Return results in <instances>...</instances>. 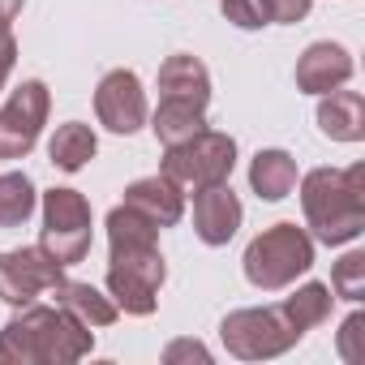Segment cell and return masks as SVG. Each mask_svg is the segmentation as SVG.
Returning <instances> with one entry per match:
<instances>
[{
    "label": "cell",
    "instance_id": "18",
    "mask_svg": "<svg viewBox=\"0 0 365 365\" xmlns=\"http://www.w3.org/2000/svg\"><path fill=\"white\" fill-rule=\"evenodd\" d=\"M150 129H155V138L163 146H176V142H185V138H194V133L207 129V108L190 103V99H159Z\"/></svg>",
    "mask_w": 365,
    "mask_h": 365
},
{
    "label": "cell",
    "instance_id": "26",
    "mask_svg": "<svg viewBox=\"0 0 365 365\" xmlns=\"http://www.w3.org/2000/svg\"><path fill=\"white\" fill-rule=\"evenodd\" d=\"M309 14V0H262L267 22H301Z\"/></svg>",
    "mask_w": 365,
    "mask_h": 365
},
{
    "label": "cell",
    "instance_id": "1",
    "mask_svg": "<svg viewBox=\"0 0 365 365\" xmlns=\"http://www.w3.org/2000/svg\"><path fill=\"white\" fill-rule=\"evenodd\" d=\"M155 224L146 215H138L133 207H112L108 215V245H112V262H108V288L116 309L125 314H150L159 284H163V254L155 245Z\"/></svg>",
    "mask_w": 365,
    "mask_h": 365
},
{
    "label": "cell",
    "instance_id": "21",
    "mask_svg": "<svg viewBox=\"0 0 365 365\" xmlns=\"http://www.w3.org/2000/svg\"><path fill=\"white\" fill-rule=\"evenodd\" d=\"M331 288L327 284H305V288H297L288 301H284V314H288V322L305 335L309 327H318V322H327V314H331Z\"/></svg>",
    "mask_w": 365,
    "mask_h": 365
},
{
    "label": "cell",
    "instance_id": "9",
    "mask_svg": "<svg viewBox=\"0 0 365 365\" xmlns=\"http://www.w3.org/2000/svg\"><path fill=\"white\" fill-rule=\"evenodd\" d=\"M61 279H65V267L52 262L39 245L0 254V301L9 305H31L35 297L52 292Z\"/></svg>",
    "mask_w": 365,
    "mask_h": 365
},
{
    "label": "cell",
    "instance_id": "10",
    "mask_svg": "<svg viewBox=\"0 0 365 365\" xmlns=\"http://www.w3.org/2000/svg\"><path fill=\"white\" fill-rule=\"evenodd\" d=\"M95 112L112 133H133L146 125V95L133 69H112L103 73L99 91H95Z\"/></svg>",
    "mask_w": 365,
    "mask_h": 365
},
{
    "label": "cell",
    "instance_id": "6",
    "mask_svg": "<svg viewBox=\"0 0 365 365\" xmlns=\"http://www.w3.org/2000/svg\"><path fill=\"white\" fill-rule=\"evenodd\" d=\"M39 250L61 267H73L86 258V250H91V202L78 190H48L43 194Z\"/></svg>",
    "mask_w": 365,
    "mask_h": 365
},
{
    "label": "cell",
    "instance_id": "5",
    "mask_svg": "<svg viewBox=\"0 0 365 365\" xmlns=\"http://www.w3.org/2000/svg\"><path fill=\"white\" fill-rule=\"evenodd\" d=\"M237 168V142L228 133H215V129H202L185 142H176L168 146L163 155V176H172L180 190L194 185H220V180H228Z\"/></svg>",
    "mask_w": 365,
    "mask_h": 365
},
{
    "label": "cell",
    "instance_id": "22",
    "mask_svg": "<svg viewBox=\"0 0 365 365\" xmlns=\"http://www.w3.org/2000/svg\"><path fill=\"white\" fill-rule=\"evenodd\" d=\"M331 292L344 297V301H361V297H365V254H361V250H352L348 258L335 262Z\"/></svg>",
    "mask_w": 365,
    "mask_h": 365
},
{
    "label": "cell",
    "instance_id": "16",
    "mask_svg": "<svg viewBox=\"0 0 365 365\" xmlns=\"http://www.w3.org/2000/svg\"><path fill=\"white\" fill-rule=\"evenodd\" d=\"M250 185L258 198L279 202L297 190V159L288 150H258L250 163Z\"/></svg>",
    "mask_w": 365,
    "mask_h": 365
},
{
    "label": "cell",
    "instance_id": "19",
    "mask_svg": "<svg viewBox=\"0 0 365 365\" xmlns=\"http://www.w3.org/2000/svg\"><path fill=\"white\" fill-rule=\"evenodd\" d=\"M95 150H99L95 129L82 125V120L61 125V129L52 133V142H48V155H52V163H56L61 172H78V168H86V159H95Z\"/></svg>",
    "mask_w": 365,
    "mask_h": 365
},
{
    "label": "cell",
    "instance_id": "12",
    "mask_svg": "<svg viewBox=\"0 0 365 365\" xmlns=\"http://www.w3.org/2000/svg\"><path fill=\"white\" fill-rule=\"evenodd\" d=\"M125 207H133L138 215H146L155 228H172L180 215H185V190L176 185L172 176H142L125 190Z\"/></svg>",
    "mask_w": 365,
    "mask_h": 365
},
{
    "label": "cell",
    "instance_id": "11",
    "mask_svg": "<svg viewBox=\"0 0 365 365\" xmlns=\"http://www.w3.org/2000/svg\"><path fill=\"white\" fill-rule=\"evenodd\" d=\"M237 228H241V198L232 194L228 180L194 190V232L207 245H228Z\"/></svg>",
    "mask_w": 365,
    "mask_h": 365
},
{
    "label": "cell",
    "instance_id": "14",
    "mask_svg": "<svg viewBox=\"0 0 365 365\" xmlns=\"http://www.w3.org/2000/svg\"><path fill=\"white\" fill-rule=\"evenodd\" d=\"M159 99H190V103H211V73L198 56L176 52L159 65Z\"/></svg>",
    "mask_w": 365,
    "mask_h": 365
},
{
    "label": "cell",
    "instance_id": "25",
    "mask_svg": "<svg viewBox=\"0 0 365 365\" xmlns=\"http://www.w3.org/2000/svg\"><path fill=\"white\" fill-rule=\"evenodd\" d=\"M361 335H365V318H361V314H352V318L344 322V331H339V352H344V361H365Z\"/></svg>",
    "mask_w": 365,
    "mask_h": 365
},
{
    "label": "cell",
    "instance_id": "15",
    "mask_svg": "<svg viewBox=\"0 0 365 365\" xmlns=\"http://www.w3.org/2000/svg\"><path fill=\"white\" fill-rule=\"evenodd\" d=\"M318 125L335 142H361L365 138V99L356 91H327L318 103Z\"/></svg>",
    "mask_w": 365,
    "mask_h": 365
},
{
    "label": "cell",
    "instance_id": "7",
    "mask_svg": "<svg viewBox=\"0 0 365 365\" xmlns=\"http://www.w3.org/2000/svg\"><path fill=\"white\" fill-rule=\"evenodd\" d=\"M220 335H224L228 352H232V356H241V361L279 356V352H288V348L301 339V331L288 322L284 305H267V309H237V314H228V318H224Z\"/></svg>",
    "mask_w": 365,
    "mask_h": 365
},
{
    "label": "cell",
    "instance_id": "23",
    "mask_svg": "<svg viewBox=\"0 0 365 365\" xmlns=\"http://www.w3.org/2000/svg\"><path fill=\"white\" fill-rule=\"evenodd\" d=\"M22 14V0H0V91H5L14 61H18V43H14V18Z\"/></svg>",
    "mask_w": 365,
    "mask_h": 365
},
{
    "label": "cell",
    "instance_id": "13",
    "mask_svg": "<svg viewBox=\"0 0 365 365\" xmlns=\"http://www.w3.org/2000/svg\"><path fill=\"white\" fill-rule=\"evenodd\" d=\"M352 78V56L339 43H314L301 61H297V86L305 95H327L339 91Z\"/></svg>",
    "mask_w": 365,
    "mask_h": 365
},
{
    "label": "cell",
    "instance_id": "2",
    "mask_svg": "<svg viewBox=\"0 0 365 365\" xmlns=\"http://www.w3.org/2000/svg\"><path fill=\"white\" fill-rule=\"evenodd\" d=\"M95 348L86 322H78L61 305H22L18 318L0 331V365H52V361H82Z\"/></svg>",
    "mask_w": 365,
    "mask_h": 365
},
{
    "label": "cell",
    "instance_id": "3",
    "mask_svg": "<svg viewBox=\"0 0 365 365\" xmlns=\"http://www.w3.org/2000/svg\"><path fill=\"white\" fill-rule=\"evenodd\" d=\"M301 207L322 245H344L365 228V168H314L301 180Z\"/></svg>",
    "mask_w": 365,
    "mask_h": 365
},
{
    "label": "cell",
    "instance_id": "20",
    "mask_svg": "<svg viewBox=\"0 0 365 365\" xmlns=\"http://www.w3.org/2000/svg\"><path fill=\"white\" fill-rule=\"evenodd\" d=\"M35 211V185L26 172H5L0 176V228H18Z\"/></svg>",
    "mask_w": 365,
    "mask_h": 365
},
{
    "label": "cell",
    "instance_id": "17",
    "mask_svg": "<svg viewBox=\"0 0 365 365\" xmlns=\"http://www.w3.org/2000/svg\"><path fill=\"white\" fill-rule=\"evenodd\" d=\"M52 297H56V305L61 309H69L78 322H86V327H108V322H116V301H108L99 288H91V284H78V279H61L56 288H52Z\"/></svg>",
    "mask_w": 365,
    "mask_h": 365
},
{
    "label": "cell",
    "instance_id": "4",
    "mask_svg": "<svg viewBox=\"0 0 365 365\" xmlns=\"http://www.w3.org/2000/svg\"><path fill=\"white\" fill-rule=\"evenodd\" d=\"M309 267H314V241L297 224H275L262 237H254L245 250V279L262 292L288 288Z\"/></svg>",
    "mask_w": 365,
    "mask_h": 365
},
{
    "label": "cell",
    "instance_id": "8",
    "mask_svg": "<svg viewBox=\"0 0 365 365\" xmlns=\"http://www.w3.org/2000/svg\"><path fill=\"white\" fill-rule=\"evenodd\" d=\"M43 120H48V86L31 78L0 108V159H22L39 142Z\"/></svg>",
    "mask_w": 365,
    "mask_h": 365
},
{
    "label": "cell",
    "instance_id": "24",
    "mask_svg": "<svg viewBox=\"0 0 365 365\" xmlns=\"http://www.w3.org/2000/svg\"><path fill=\"white\" fill-rule=\"evenodd\" d=\"M220 9H224V18H228L232 26H241V31L267 26V18H262V0H220Z\"/></svg>",
    "mask_w": 365,
    "mask_h": 365
},
{
    "label": "cell",
    "instance_id": "27",
    "mask_svg": "<svg viewBox=\"0 0 365 365\" xmlns=\"http://www.w3.org/2000/svg\"><path fill=\"white\" fill-rule=\"evenodd\" d=\"M163 356H168V361H176V356H202V361H207V348H202V344H190V339H185V344H172V348H168Z\"/></svg>",
    "mask_w": 365,
    "mask_h": 365
}]
</instances>
